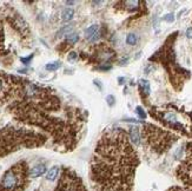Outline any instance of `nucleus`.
Instances as JSON below:
<instances>
[{
	"instance_id": "f3484780",
	"label": "nucleus",
	"mask_w": 192,
	"mask_h": 191,
	"mask_svg": "<svg viewBox=\"0 0 192 191\" xmlns=\"http://www.w3.org/2000/svg\"><path fill=\"white\" fill-rule=\"evenodd\" d=\"M164 20L165 21H170V23H172V21L175 20V15H173V13L166 14V15L164 17Z\"/></svg>"
},
{
	"instance_id": "2eb2a0df",
	"label": "nucleus",
	"mask_w": 192,
	"mask_h": 191,
	"mask_svg": "<svg viewBox=\"0 0 192 191\" xmlns=\"http://www.w3.org/2000/svg\"><path fill=\"white\" fill-rule=\"evenodd\" d=\"M167 191H192V189H189V188H179V186H173V188L169 189Z\"/></svg>"
},
{
	"instance_id": "f8f14e48",
	"label": "nucleus",
	"mask_w": 192,
	"mask_h": 191,
	"mask_svg": "<svg viewBox=\"0 0 192 191\" xmlns=\"http://www.w3.org/2000/svg\"><path fill=\"white\" fill-rule=\"evenodd\" d=\"M78 40H79V36L77 33H69L66 36V41L70 44H76Z\"/></svg>"
},
{
	"instance_id": "f257e3e1",
	"label": "nucleus",
	"mask_w": 192,
	"mask_h": 191,
	"mask_svg": "<svg viewBox=\"0 0 192 191\" xmlns=\"http://www.w3.org/2000/svg\"><path fill=\"white\" fill-rule=\"evenodd\" d=\"M138 158L122 129L111 130L99 140L91 166L96 191H132Z\"/></svg>"
},
{
	"instance_id": "f03ea898",
	"label": "nucleus",
	"mask_w": 192,
	"mask_h": 191,
	"mask_svg": "<svg viewBox=\"0 0 192 191\" xmlns=\"http://www.w3.org/2000/svg\"><path fill=\"white\" fill-rule=\"evenodd\" d=\"M29 172L26 163L20 162L8 169L0 182V191H25Z\"/></svg>"
},
{
	"instance_id": "0eeeda50",
	"label": "nucleus",
	"mask_w": 192,
	"mask_h": 191,
	"mask_svg": "<svg viewBox=\"0 0 192 191\" xmlns=\"http://www.w3.org/2000/svg\"><path fill=\"white\" fill-rule=\"evenodd\" d=\"M129 136L131 138V142L136 145L140 144V135H139V129L138 126H131L129 129Z\"/></svg>"
},
{
	"instance_id": "6e6552de",
	"label": "nucleus",
	"mask_w": 192,
	"mask_h": 191,
	"mask_svg": "<svg viewBox=\"0 0 192 191\" xmlns=\"http://www.w3.org/2000/svg\"><path fill=\"white\" fill-rule=\"evenodd\" d=\"M59 172H60V168L59 166H53L51 170H48V172L46 174L45 179L50 180V182H54L59 177Z\"/></svg>"
},
{
	"instance_id": "a211bd4d",
	"label": "nucleus",
	"mask_w": 192,
	"mask_h": 191,
	"mask_svg": "<svg viewBox=\"0 0 192 191\" xmlns=\"http://www.w3.org/2000/svg\"><path fill=\"white\" fill-rule=\"evenodd\" d=\"M106 100H107V104H109L110 106H113V105H114V97H113V96H107V97H106Z\"/></svg>"
},
{
	"instance_id": "4468645a",
	"label": "nucleus",
	"mask_w": 192,
	"mask_h": 191,
	"mask_svg": "<svg viewBox=\"0 0 192 191\" xmlns=\"http://www.w3.org/2000/svg\"><path fill=\"white\" fill-rule=\"evenodd\" d=\"M59 67H60V63H59V61L50 63V64L46 65V70H48V71H55V70H58Z\"/></svg>"
},
{
	"instance_id": "412c9836",
	"label": "nucleus",
	"mask_w": 192,
	"mask_h": 191,
	"mask_svg": "<svg viewBox=\"0 0 192 191\" xmlns=\"http://www.w3.org/2000/svg\"><path fill=\"white\" fill-rule=\"evenodd\" d=\"M2 90V80H1V78H0V91Z\"/></svg>"
},
{
	"instance_id": "9b49d317",
	"label": "nucleus",
	"mask_w": 192,
	"mask_h": 191,
	"mask_svg": "<svg viewBox=\"0 0 192 191\" xmlns=\"http://www.w3.org/2000/svg\"><path fill=\"white\" fill-rule=\"evenodd\" d=\"M139 85H140V87L144 90V92H145L146 95H149V93H150V83L147 82V80H145V79H140V80H139Z\"/></svg>"
},
{
	"instance_id": "9d476101",
	"label": "nucleus",
	"mask_w": 192,
	"mask_h": 191,
	"mask_svg": "<svg viewBox=\"0 0 192 191\" xmlns=\"http://www.w3.org/2000/svg\"><path fill=\"white\" fill-rule=\"evenodd\" d=\"M73 13H74V12H73L72 8H66V10H64V11H63V17H61L63 20H64V21H70V20L73 18Z\"/></svg>"
},
{
	"instance_id": "dca6fc26",
	"label": "nucleus",
	"mask_w": 192,
	"mask_h": 191,
	"mask_svg": "<svg viewBox=\"0 0 192 191\" xmlns=\"http://www.w3.org/2000/svg\"><path fill=\"white\" fill-rule=\"evenodd\" d=\"M137 113L139 114V117H140V118H143V119H144V118H146V113L144 112V110L141 109L140 106H138L137 108Z\"/></svg>"
},
{
	"instance_id": "6ab92c4d",
	"label": "nucleus",
	"mask_w": 192,
	"mask_h": 191,
	"mask_svg": "<svg viewBox=\"0 0 192 191\" xmlns=\"http://www.w3.org/2000/svg\"><path fill=\"white\" fill-rule=\"evenodd\" d=\"M186 37L192 39V27H189L186 30Z\"/></svg>"
},
{
	"instance_id": "7ed1b4c3",
	"label": "nucleus",
	"mask_w": 192,
	"mask_h": 191,
	"mask_svg": "<svg viewBox=\"0 0 192 191\" xmlns=\"http://www.w3.org/2000/svg\"><path fill=\"white\" fill-rule=\"evenodd\" d=\"M32 191H87L82 180L78 177L72 170L70 169H64L61 175L58 178V182L52 186L46 185V179L45 183H40V185Z\"/></svg>"
},
{
	"instance_id": "20e7f679",
	"label": "nucleus",
	"mask_w": 192,
	"mask_h": 191,
	"mask_svg": "<svg viewBox=\"0 0 192 191\" xmlns=\"http://www.w3.org/2000/svg\"><path fill=\"white\" fill-rule=\"evenodd\" d=\"M187 145L190 146L187 149V158L178 169V179L186 185H192V143Z\"/></svg>"
},
{
	"instance_id": "4be33fe9",
	"label": "nucleus",
	"mask_w": 192,
	"mask_h": 191,
	"mask_svg": "<svg viewBox=\"0 0 192 191\" xmlns=\"http://www.w3.org/2000/svg\"><path fill=\"white\" fill-rule=\"evenodd\" d=\"M118 80H120V82H119V83H120V84H123V83H124V78H119Z\"/></svg>"
},
{
	"instance_id": "39448f33",
	"label": "nucleus",
	"mask_w": 192,
	"mask_h": 191,
	"mask_svg": "<svg viewBox=\"0 0 192 191\" xmlns=\"http://www.w3.org/2000/svg\"><path fill=\"white\" fill-rule=\"evenodd\" d=\"M85 37H86V39H88L90 41L98 40L99 37H100L98 25H92V26H90L88 28H86V31H85Z\"/></svg>"
},
{
	"instance_id": "423d86ee",
	"label": "nucleus",
	"mask_w": 192,
	"mask_h": 191,
	"mask_svg": "<svg viewBox=\"0 0 192 191\" xmlns=\"http://www.w3.org/2000/svg\"><path fill=\"white\" fill-rule=\"evenodd\" d=\"M45 172H46V166H45V164H38V165L33 166V168L29 170V177L31 178L40 177Z\"/></svg>"
},
{
	"instance_id": "1a4fd4ad",
	"label": "nucleus",
	"mask_w": 192,
	"mask_h": 191,
	"mask_svg": "<svg viewBox=\"0 0 192 191\" xmlns=\"http://www.w3.org/2000/svg\"><path fill=\"white\" fill-rule=\"evenodd\" d=\"M164 119H166V122H169V123L179 125L178 122H177V116H176V114H173V113H171V112H167V113H165V114H164ZM179 126H180V125H179Z\"/></svg>"
},
{
	"instance_id": "aec40b11",
	"label": "nucleus",
	"mask_w": 192,
	"mask_h": 191,
	"mask_svg": "<svg viewBox=\"0 0 192 191\" xmlns=\"http://www.w3.org/2000/svg\"><path fill=\"white\" fill-rule=\"evenodd\" d=\"M77 58V55H76V52H71L69 55V59L70 60H72V59H76Z\"/></svg>"
},
{
	"instance_id": "ddd939ff",
	"label": "nucleus",
	"mask_w": 192,
	"mask_h": 191,
	"mask_svg": "<svg viewBox=\"0 0 192 191\" xmlns=\"http://www.w3.org/2000/svg\"><path fill=\"white\" fill-rule=\"evenodd\" d=\"M126 42H127L129 45H135V44L137 42V37H136V34H133V33L127 34V37H126Z\"/></svg>"
}]
</instances>
